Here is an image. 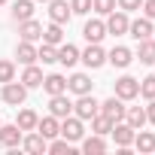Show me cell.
<instances>
[{
	"mask_svg": "<svg viewBox=\"0 0 155 155\" xmlns=\"http://www.w3.org/2000/svg\"><path fill=\"white\" fill-rule=\"evenodd\" d=\"M134 146H137L140 155L155 152V134H152V131H137V134H134Z\"/></svg>",
	"mask_w": 155,
	"mask_h": 155,
	"instance_id": "cell-24",
	"label": "cell"
},
{
	"mask_svg": "<svg viewBox=\"0 0 155 155\" xmlns=\"http://www.w3.org/2000/svg\"><path fill=\"white\" fill-rule=\"evenodd\" d=\"M79 143H82V152H85V155H101V152H107V140H104L101 134H91V137H82Z\"/></svg>",
	"mask_w": 155,
	"mask_h": 155,
	"instance_id": "cell-23",
	"label": "cell"
},
{
	"mask_svg": "<svg viewBox=\"0 0 155 155\" xmlns=\"http://www.w3.org/2000/svg\"><path fill=\"white\" fill-rule=\"evenodd\" d=\"M37 131H40L46 140H55V137H61V119H55V116L49 113L46 119H40V122H37Z\"/></svg>",
	"mask_w": 155,
	"mask_h": 155,
	"instance_id": "cell-19",
	"label": "cell"
},
{
	"mask_svg": "<svg viewBox=\"0 0 155 155\" xmlns=\"http://www.w3.org/2000/svg\"><path fill=\"white\" fill-rule=\"evenodd\" d=\"M70 9H73V15H88L91 12V0H70Z\"/></svg>",
	"mask_w": 155,
	"mask_h": 155,
	"instance_id": "cell-36",
	"label": "cell"
},
{
	"mask_svg": "<svg viewBox=\"0 0 155 155\" xmlns=\"http://www.w3.org/2000/svg\"><path fill=\"white\" fill-rule=\"evenodd\" d=\"M91 88H94V82H91L88 73H73L70 79H67V91H73L76 97H79V94H88Z\"/></svg>",
	"mask_w": 155,
	"mask_h": 155,
	"instance_id": "cell-13",
	"label": "cell"
},
{
	"mask_svg": "<svg viewBox=\"0 0 155 155\" xmlns=\"http://www.w3.org/2000/svg\"><path fill=\"white\" fill-rule=\"evenodd\" d=\"M12 18L15 21L34 18V0H15V3H12Z\"/></svg>",
	"mask_w": 155,
	"mask_h": 155,
	"instance_id": "cell-27",
	"label": "cell"
},
{
	"mask_svg": "<svg viewBox=\"0 0 155 155\" xmlns=\"http://www.w3.org/2000/svg\"><path fill=\"white\" fill-rule=\"evenodd\" d=\"M18 34H21V40L37 43V40H43V25L37 18H25V21H18Z\"/></svg>",
	"mask_w": 155,
	"mask_h": 155,
	"instance_id": "cell-15",
	"label": "cell"
},
{
	"mask_svg": "<svg viewBox=\"0 0 155 155\" xmlns=\"http://www.w3.org/2000/svg\"><path fill=\"white\" fill-rule=\"evenodd\" d=\"M88 122H91V134H101V137H107V134L113 131V125H116V122H113V119H107L104 113H97V116H91Z\"/></svg>",
	"mask_w": 155,
	"mask_h": 155,
	"instance_id": "cell-26",
	"label": "cell"
},
{
	"mask_svg": "<svg viewBox=\"0 0 155 155\" xmlns=\"http://www.w3.org/2000/svg\"><path fill=\"white\" fill-rule=\"evenodd\" d=\"M82 37H85L88 43H101V40L107 37V21H101V18H91V21H85V28H82Z\"/></svg>",
	"mask_w": 155,
	"mask_h": 155,
	"instance_id": "cell-18",
	"label": "cell"
},
{
	"mask_svg": "<svg viewBox=\"0 0 155 155\" xmlns=\"http://www.w3.org/2000/svg\"><path fill=\"white\" fill-rule=\"evenodd\" d=\"M137 58L143 64H155V40H140V49H137Z\"/></svg>",
	"mask_w": 155,
	"mask_h": 155,
	"instance_id": "cell-31",
	"label": "cell"
},
{
	"mask_svg": "<svg viewBox=\"0 0 155 155\" xmlns=\"http://www.w3.org/2000/svg\"><path fill=\"white\" fill-rule=\"evenodd\" d=\"M79 61H82L88 70H97V67H104V64H107V52L101 49V43H88V49H85V52H79Z\"/></svg>",
	"mask_w": 155,
	"mask_h": 155,
	"instance_id": "cell-5",
	"label": "cell"
},
{
	"mask_svg": "<svg viewBox=\"0 0 155 155\" xmlns=\"http://www.w3.org/2000/svg\"><path fill=\"white\" fill-rule=\"evenodd\" d=\"M15 58H18V64H37V46L34 43H28V40H21L18 46H15Z\"/></svg>",
	"mask_w": 155,
	"mask_h": 155,
	"instance_id": "cell-22",
	"label": "cell"
},
{
	"mask_svg": "<svg viewBox=\"0 0 155 155\" xmlns=\"http://www.w3.org/2000/svg\"><path fill=\"white\" fill-rule=\"evenodd\" d=\"M21 146H25V152H31V155H46V146H49V140H46L40 131H25V137H21Z\"/></svg>",
	"mask_w": 155,
	"mask_h": 155,
	"instance_id": "cell-7",
	"label": "cell"
},
{
	"mask_svg": "<svg viewBox=\"0 0 155 155\" xmlns=\"http://www.w3.org/2000/svg\"><path fill=\"white\" fill-rule=\"evenodd\" d=\"M21 137H25V131L18 125H0V146H3V149L21 146Z\"/></svg>",
	"mask_w": 155,
	"mask_h": 155,
	"instance_id": "cell-9",
	"label": "cell"
},
{
	"mask_svg": "<svg viewBox=\"0 0 155 155\" xmlns=\"http://www.w3.org/2000/svg\"><path fill=\"white\" fill-rule=\"evenodd\" d=\"M110 134H113L116 146H119V149H125V146H131V143H134V134H137V131L122 119V122H116V125H113V131H110Z\"/></svg>",
	"mask_w": 155,
	"mask_h": 155,
	"instance_id": "cell-11",
	"label": "cell"
},
{
	"mask_svg": "<svg viewBox=\"0 0 155 155\" xmlns=\"http://www.w3.org/2000/svg\"><path fill=\"white\" fill-rule=\"evenodd\" d=\"M125 122H128L134 131H140V128L146 125V110H143V107H128V110H125Z\"/></svg>",
	"mask_w": 155,
	"mask_h": 155,
	"instance_id": "cell-25",
	"label": "cell"
},
{
	"mask_svg": "<svg viewBox=\"0 0 155 155\" xmlns=\"http://www.w3.org/2000/svg\"><path fill=\"white\" fill-rule=\"evenodd\" d=\"M34 3H49V0H34Z\"/></svg>",
	"mask_w": 155,
	"mask_h": 155,
	"instance_id": "cell-40",
	"label": "cell"
},
{
	"mask_svg": "<svg viewBox=\"0 0 155 155\" xmlns=\"http://www.w3.org/2000/svg\"><path fill=\"white\" fill-rule=\"evenodd\" d=\"M37 122H40V116H37L34 110H21L18 119H15V125H18L21 131H37Z\"/></svg>",
	"mask_w": 155,
	"mask_h": 155,
	"instance_id": "cell-30",
	"label": "cell"
},
{
	"mask_svg": "<svg viewBox=\"0 0 155 155\" xmlns=\"http://www.w3.org/2000/svg\"><path fill=\"white\" fill-rule=\"evenodd\" d=\"M128 34H131L137 43H140V40H149V37L155 34V28H152V18H146V15H143V18H134V21L128 25Z\"/></svg>",
	"mask_w": 155,
	"mask_h": 155,
	"instance_id": "cell-14",
	"label": "cell"
},
{
	"mask_svg": "<svg viewBox=\"0 0 155 155\" xmlns=\"http://www.w3.org/2000/svg\"><path fill=\"white\" fill-rule=\"evenodd\" d=\"M64 25H49V28H43V43H49V46H61L64 43V31H61Z\"/></svg>",
	"mask_w": 155,
	"mask_h": 155,
	"instance_id": "cell-28",
	"label": "cell"
},
{
	"mask_svg": "<svg viewBox=\"0 0 155 155\" xmlns=\"http://www.w3.org/2000/svg\"><path fill=\"white\" fill-rule=\"evenodd\" d=\"M58 64H64V67H76V64H79V49L70 46V43H61V46H58Z\"/></svg>",
	"mask_w": 155,
	"mask_h": 155,
	"instance_id": "cell-21",
	"label": "cell"
},
{
	"mask_svg": "<svg viewBox=\"0 0 155 155\" xmlns=\"http://www.w3.org/2000/svg\"><path fill=\"white\" fill-rule=\"evenodd\" d=\"M116 6H119V9H125V12H134V9H140V6H143V0H116Z\"/></svg>",
	"mask_w": 155,
	"mask_h": 155,
	"instance_id": "cell-37",
	"label": "cell"
},
{
	"mask_svg": "<svg viewBox=\"0 0 155 155\" xmlns=\"http://www.w3.org/2000/svg\"><path fill=\"white\" fill-rule=\"evenodd\" d=\"M43 91L52 97V94H64L67 91V76H61V73H49V76H43Z\"/></svg>",
	"mask_w": 155,
	"mask_h": 155,
	"instance_id": "cell-17",
	"label": "cell"
},
{
	"mask_svg": "<svg viewBox=\"0 0 155 155\" xmlns=\"http://www.w3.org/2000/svg\"><path fill=\"white\" fill-rule=\"evenodd\" d=\"M140 97H146V101L155 97V76H146V79H140Z\"/></svg>",
	"mask_w": 155,
	"mask_h": 155,
	"instance_id": "cell-34",
	"label": "cell"
},
{
	"mask_svg": "<svg viewBox=\"0 0 155 155\" xmlns=\"http://www.w3.org/2000/svg\"><path fill=\"white\" fill-rule=\"evenodd\" d=\"M140 9H143V15H146V18H152V21H155V0H143V6H140Z\"/></svg>",
	"mask_w": 155,
	"mask_h": 155,
	"instance_id": "cell-38",
	"label": "cell"
},
{
	"mask_svg": "<svg viewBox=\"0 0 155 155\" xmlns=\"http://www.w3.org/2000/svg\"><path fill=\"white\" fill-rule=\"evenodd\" d=\"M0 125H3V122H0Z\"/></svg>",
	"mask_w": 155,
	"mask_h": 155,
	"instance_id": "cell-42",
	"label": "cell"
},
{
	"mask_svg": "<svg viewBox=\"0 0 155 155\" xmlns=\"http://www.w3.org/2000/svg\"><path fill=\"white\" fill-rule=\"evenodd\" d=\"M46 152H52V155H73L76 149H73V143H70V140H64V137H55V140H49Z\"/></svg>",
	"mask_w": 155,
	"mask_h": 155,
	"instance_id": "cell-29",
	"label": "cell"
},
{
	"mask_svg": "<svg viewBox=\"0 0 155 155\" xmlns=\"http://www.w3.org/2000/svg\"><path fill=\"white\" fill-rule=\"evenodd\" d=\"M61 137L64 140H70V143H79L82 137H85V125H82V119L79 116H67V119H61Z\"/></svg>",
	"mask_w": 155,
	"mask_h": 155,
	"instance_id": "cell-1",
	"label": "cell"
},
{
	"mask_svg": "<svg viewBox=\"0 0 155 155\" xmlns=\"http://www.w3.org/2000/svg\"><path fill=\"white\" fill-rule=\"evenodd\" d=\"M107 61L113 64V67H119V70H125L131 61H134V52L128 49V46H113V52H107Z\"/></svg>",
	"mask_w": 155,
	"mask_h": 155,
	"instance_id": "cell-16",
	"label": "cell"
},
{
	"mask_svg": "<svg viewBox=\"0 0 155 155\" xmlns=\"http://www.w3.org/2000/svg\"><path fill=\"white\" fill-rule=\"evenodd\" d=\"M128 25H131V18H128L125 9H113L107 15V34H113V37H125L128 34Z\"/></svg>",
	"mask_w": 155,
	"mask_h": 155,
	"instance_id": "cell-4",
	"label": "cell"
},
{
	"mask_svg": "<svg viewBox=\"0 0 155 155\" xmlns=\"http://www.w3.org/2000/svg\"><path fill=\"white\" fill-rule=\"evenodd\" d=\"M146 122H152L155 125V97L149 101V107H146Z\"/></svg>",
	"mask_w": 155,
	"mask_h": 155,
	"instance_id": "cell-39",
	"label": "cell"
},
{
	"mask_svg": "<svg viewBox=\"0 0 155 155\" xmlns=\"http://www.w3.org/2000/svg\"><path fill=\"white\" fill-rule=\"evenodd\" d=\"M97 113H101V104L94 101V94H91V91L76 97V104H73V116H79L82 122H88V119H91V116H97Z\"/></svg>",
	"mask_w": 155,
	"mask_h": 155,
	"instance_id": "cell-2",
	"label": "cell"
},
{
	"mask_svg": "<svg viewBox=\"0 0 155 155\" xmlns=\"http://www.w3.org/2000/svg\"><path fill=\"white\" fill-rule=\"evenodd\" d=\"M91 9H94L97 15H110V12L116 9V0H91Z\"/></svg>",
	"mask_w": 155,
	"mask_h": 155,
	"instance_id": "cell-35",
	"label": "cell"
},
{
	"mask_svg": "<svg viewBox=\"0 0 155 155\" xmlns=\"http://www.w3.org/2000/svg\"><path fill=\"white\" fill-rule=\"evenodd\" d=\"M125 110H128V107H125V101H122V97H116V94H113V97H107V101L101 104V113H104L107 119H113V122H122V119H125Z\"/></svg>",
	"mask_w": 155,
	"mask_h": 155,
	"instance_id": "cell-10",
	"label": "cell"
},
{
	"mask_svg": "<svg viewBox=\"0 0 155 155\" xmlns=\"http://www.w3.org/2000/svg\"><path fill=\"white\" fill-rule=\"evenodd\" d=\"M15 79V64L12 61H0V85Z\"/></svg>",
	"mask_w": 155,
	"mask_h": 155,
	"instance_id": "cell-33",
	"label": "cell"
},
{
	"mask_svg": "<svg viewBox=\"0 0 155 155\" xmlns=\"http://www.w3.org/2000/svg\"><path fill=\"white\" fill-rule=\"evenodd\" d=\"M116 97H122V101L140 97V79H134V76H119L116 79Z\"/></svg>",
	"mask_w": 155,
	"mask_h": 155,
	"instance_id": "cell-6",
	"label": "cell"
},
{
	"mask_svg": "<svg viewBox=\"0 0 155 155\" xmlns=\"http://www.w3.org/2000/svg\"><path fill=\"white\" fill-rule=\"evenodd\" d=\"M25 88H40L43 85V70L37 67V64H28L25 67V73H21V79H18Z\"/></svg>",
	"mask_w": 155,
	"mask_h": 155,
	"instance_id": "cell-20",
	"label": "cell"
},
{
	"mask_svg": "<svg viewBox=\"0 0 155 155\" xmlns=\"http://www.w3.org/2000/svg\"><path fill=\"white\" fill-rule=\"evenodd\" d=\"M3 3H9V0H0V6H3Z\"/></svg>",
	"mask_w": 155,
	"mask_h": 155,
	"instance_id": "cell-41",
	"label": "cell"
},
{
	"mask_svg": "<svg viewBox=\"0 0 155 155\" xmlns=\"http://www.w3.org/2000/svg\"><path fill=\"white\" fill-rule=\"evenodd\" d=\"M70 15H73V9H70L67 0H49V18H52L55 25H67Z\"/></svg>",
	"mask_w": 155,
	"mask_h": 155,
	"instance_id": "cell-12",
	"label": "cell"
},
{
	"mask_svg": "<svg viewBox=\"0 0 155 155\" xmlns=\"http://www.w3.org/2000/svg\"><path fill=\"white\" fill-rule=\"evenodd\" d=\"M37 61H43V64H55V61H58V46L43 43V46L37 49Z\"/></svg>",
	"mask_w": 155,
	"mask_h": 155,
	"instance_id": "cell-32",
	"label": "cell"
},
{
	"mask_svg": "<svg viewBox=\"0 0 155 155\" xmlns=\"http://www.w3.org/2000/svg\"><path fill=\"white\" fill-rule=\"evenodd\" d=\"M0 97H3V104H9V107H21L25 101H28V88L21 85V82H3V88H0Z\"/></svg>",
	"mask_w": 155,
	"mask_h": 155,
	"instance_id": "cell-3",
	"label": "cell"
},
{
	"mask_svg": "<svg viewBox=\"0 0 155 155\" xmlns=\"http://www.w3.org/2000/svg\"><path fill=\"white\" fill-rule=\"evenodd\" d=\"M49 113H52L55 119H67V116L73 113V101L67 97V91H64V94H52V97H49Z\"/></svg>",
	"mask_w": 155,
	"mask_h": 155,
	"instance_id": "cell-8",
	"label": "cell"
}]
</instances>
